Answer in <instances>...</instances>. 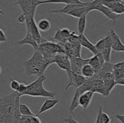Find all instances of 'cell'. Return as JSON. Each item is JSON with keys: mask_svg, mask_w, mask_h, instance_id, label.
Wrapping results in <instances>:
<instances>
[{"mask_svg": "<svg viewBox=\"0 0 124 123\" xmlns=\"http://www.w3.org/2000/svg\"><path fill=\"white\" fill-rule=\"evenodd\" d=\"M88 59H82L81 57L70 58L71 71L76 74H82L81 71L85 64L88 63Z\"/></svg>", "mask_w": 124, "mask_h": 123, "instance_id": "9a60e30c", "label": "cell"}, {"mask_svg": "<svg viewBox=\"0 0 124 123\" xmlns=\"http://www.w3.org/2000/svg\"><path fill=\"white\" fill-rule=\"evenodd\" d=\"M10 78V87L14 91H17V90H18V88L19 86V84H20V83H19L18 81L16 80H14L13 78H11V77Z\"/></svg>", "mask_w": 124, "mask_h": 123, "instance_id": "836d02e7", "label": "cell"}, {"mask_svg": "<svg viewBox=\"0 0 124 123\" xmlns=\"http://www.w3.org/2000/svg\"><path fill=\"white\" fill-rule=\"evenodd\" d=\"M113 74L116 80L124 78V70H114Z\"/></svg>", "mask_w": 124, "mask_h": 123, "instance_id": "e575fe53", "label": "cell"}, {"mask_svg": "<svg viewBox=\"0 0 124 123\" xmlns=\"http://www.w3.org/2000/svg\"></svg>", "mask_w": 124, "mask_h": 123, "instance_id": "b9f144b4", "label": "cell"}, {"mask_svg": "<svg viewBox=\"0 0 124 123\" xmlns=\"http://www.w3.org/2000/svg\"><path fill=\"white\" fill-rule=\"evenodd\" d=\"M108 34L111 38L113 51L116 52H124V44L115 30L112 29L108 32Z\"/></svg>", "mask_w": 124, "mask_h": 123, "instance_id": "5bb4252c", "label": "cell"}, {"mask_svg": "<svg viewBox=\"0 0 124 123\" xmlns=\"http://www.w3.org/2000/svg\"><path fill=\"white\" fill-rule=\"evenodd\" d=\"M93 81L92 78H87L86 82L82 86H81L78 88L76 89V91H75V94L73 95V97L72 101H71V104H70V107H69V110L70 112V113H73L74 111L79 106V100L80 96L83 93L88 91V90H92L93 91Z\"/></svg>", "mask_w": 124, "mask_h": 123, "instance_id": "52a82bcc", "label": "cell"}, {"mask_svg": "<svg viewBox=\"0 0 124 123\" xmlns=\"http://www.w3.org/2000/svg\"><path fill=\"white\" fill-rule=\"evenodd\" d=\"M65 54L69 58L81 57V45L79 40V34L72 31L70 37L66 43L62 45Z\"/></svg>", "mask_w": 124, "mask_h": 123, "instance_id": "5b68a950", "label": "cell"}, {"mask_svg": "<svg viewBox=\"0 0 124 123\" xmlns=\"http://www.w3.org/2000/svg\"><path fill=\"white\" fill-rule=\"evenodd\" d=\"M87 14H84L79 18L78 22V34H84L85 30L87 25Z\"/></svg>", "mask_w": 124, "mask_h": 123, "instance_id": "83f0119b", "label": "cell"}, {"mask_svg": "<svg viewBox=\"0 0 124 123\" xmlns=\"http://www.w3.org/2000/svg\"><path fill=\"white\" fill-rule=\"evenodd\" d=\"M124 1V0H102V3L105 6L111 9L114 7L117 6L118 4L123 2Z\"/></svg>", "mask_w": 124, "mask_h": 123, "instance_id": "1f68e13d", "label": "cell"}, {"mask_svg": "<svg viewBox=\"0 0 124 123\" xmlns=\"http://www.w3.org/2000/svg\"><path fill=\"white\" fill-rule=\"evenodd\" d=\"M27 89V85L25 84L24 83H20L19 86L18 88V90H17V92L19 94H20L21 96L25 95V93L26 92Z\"/></svg>", "mask_w": 124, "mask_h": 123, "instance_id": "d6a6232c", "label": "cell"}, {"mask_svg": "<svg viewBox=\"0 0 124 123\" xmlns=\"http://www.w3.org/2000/svg\"><path fill=\"white\" fill-rule=\"evenodd\" d=\"M18 94L14 91L0 98V123H16L14 112Z\"/></svg>", "mask_w": 124, "mask_h": 123, "instance_id": "7a4b0ae2", "label": "cell"}, {"mask_svg": "<svg viewBox=\"0 0 124 123\" xmlns=\"http://www.w3.org/2000/svg\"><path fill=\"white\" fill-rule=\"evenodd\" d=\"M94 93L95 92L92 91V90H88V91L83 93L80 96L79 100V106L83 109L85 113L88 106L90 104Z\"/></svg>", "mask_w": 124, "mask_h": 123, "instance_id": "ac0fdd59", "label": "cell"}, {"mask_svg": "<svg viewBox=\"0 0 124 123\" xmlns=\"http://www.w3.org/2000/svg\"><path fill=\"white\" fill-rule=\"evenodd\" d=\"M38 50L44 58L53 63L54 57L58 53H65L63 46L58 42L47 41L45 39L39 46Z\"/></svg>", "mask_w": 124, "mask_h": 123, "instance_id": "277c9868", "label": "cell"}, {"mask_svg": "<svg viewBox=\"0 0 124 123\" xmlns=\"http://www.w3.org/2000/svg\"><path fill=\"white\" fill-rule=\"evenodd\" d=\"M7 41V37L2 29L0 30V43H2Z\"/></svg>", "mask_w": 124, "mask_h": 123, "instance_id": "74e56055", "label": "cell"}, {"mask_svg": "<svg viewBox=\"0 0 124 123\" xmlns=\"http://www.w3.org/2000/svg\"><path fill=\"white\" fill-rule=\"evenodd\" d=\"M108 72H113V64L111 63L110 62H105L103 65L101 71L98 73L95 74V75H98V77L102 78L103 75Z\"/></svg>", "mask_w": 124, "mask_h": 123, "instance_id": "f1b7e54d", "label": "cell"}, {"mask_svg": "<svg viewBox=\"0 0 124 123\" xmlns=\"http://www.w3.org/2000/svg\"><path fill=\"white\" fill-rule=\"evenodd\" d=\"M87 10L88 13L93 10H97L101 12L107 17L105 20L106 21L110 19L113 21L114 24L116 22V20L120 16V14L114 13L110 8L103 4L102 0H93L90 2H88V4L87 5Z\"/></svg>", "mask_w": 124, "mask_h": 123, "instance_id": "8992f818", "label": "cell"}, {"mask_svg": "<svg viewBox=\"0 0 124 123\" xmlns=\"http://www.w3.org/2000/svg\"><path fill=\"white\" fill-rule=\"evenodd\" d=\"M17 43L20 46L26 44L29 45H30L31 47H32L33 48L34 51L38 50L39 46V45L36 42V41L33 38L31 35L28 31L26 32L25 36L22 39L18 41Z\"/></svg>", "mask_w": 124, "mask_h": 123, "instance_id": "7402d4cb", "label": "cell"}, {"mask_svg": "<svg viewBox=\"0 0 124 123\" xmlns=\"http://www.w3.org/2000/svg\"><path fill=\"white\" fill-rule=\"evenodd\" d=\"M114 70H124V60L121 62L113 64Z\"/></svg>", "mask_w": 124, "mask_h": 123, "instance_id": "8d00e7d4", "label": "cell"}, {"mask_svg": "<svg viewBox=\"0 0 124 123\" xmlns=\"http://www.w3.org/2000/svg\"><path fill=\"white\" fill-rule=\"evenodd\" d=\"M72 31L67 28H62L57 29L53 37V39L62 45L66 43L70 37Z\"/></svg>", "mask_w": 124, "mask_h": 123, "instance_id": "7c38bea8", "label": "cell"}, {"mask_svg": "<svg viewBox=\"0 0 124 123\" xmlns=\"http://www.w3.org/2000/svg\"><path fill=\"white\" fill-rule=\"evenodd\" d=\"M105 43L102 51H101L102 55H103L104 58V60L106 62H110L111 61V54L112 47H111V38H110V34L108 33L105 36Z\"/></svg>", "mask_w": 124, "mask_h": 123, "instance_id": "d6986e66", "label": "cell"}, {"mask_svg": "<svg viewBox=\"0 0 124 123\" xmlns=\"http://www.w3.org/2000/svg\"><path fill=\"white\" fill-rule=\"evenodd\" d=\"M36 23H37L39 30L42 32H46L48 31L51 27L50 22L48 19H46V18L39 19Z\"/></svg>", "mask_w": 124, "mask_h": 123, "instance_id": "4316f807", "label": "cell"}, {"mask_svg": "<svg viewBox=\"0 0 124 123\" xmlns=\"http://www.w3.org/2000/svg\"><path fill=\"white\" fill-rule=\"evenodd\" d=\"M19 109L20 112L21 113L22 116H33L35 115L33 113L29 107V106H27L25 104L21 103L19 106Z\"/></svg>", "mask_w": 124, "mask_h": 123, "instance_id": "4dcf8cb0", "label": "cell"}, {"mask_svg": "<svg viewBox=\"0 0 124 123\" xmlns=\"http://www.w3.org/2000/svg\"><path fill=\"white\" fill-rule=\"evenodd\" d=\"M105 62L104 58L101 53L98 55H93V56L90 57L88 60V63L94 68L95 74L98 73L101 71Z\"/></svg>", "mask_w": 124, "mask_h": 123, "instance_id": "e0dca14e", "label": "cell"}, {"mask_svg": "<svg viewBox=\"0 0 124 123\" xmlns=\"http://www.w3.org/2000/svg\"><path fill=\"white\" fill-rule=\"evenodd\" d=\"M111 119L108 114L103 112L102 106H99V112L95 123H110Z\"/></svg>", "mask_w": 124, "mask_h": 123, "instance_id": "cb8c5ba5", "label": "cell"}, {"mask_svg": "<svg viewBox=\"0 0 124 123\" xmlns=\"http://www.w3.org/2000/svg\"><path fill=\"white\" fill-rule=\"evenodd\" d=\"M93 81V91L95 93L101 94L104 96H107L106 89L104 86L102 78L98 77L96 75H94L92 77Z\"/></svg>", "mask_w": 124, "mask_h": 123, "instance_id": "2e32d148", "label": "cell"}, {"mask_svg": "<svg viewBox=\"0 0 124 123\" xmlns=\"http://www.w3.org/2000/svg\"><path fill=\"white\" fill-rule=\"evenodd\" d=\"M102 80L108 96L116 86V78L113 72H108L105 73V74L103 75Z\"/></svg>", "mask_w": 124, "mask_h": 123, "instance_id": "4fadbf2b", "label": "cell"}, {"mask_svg": "<svg viewBox=\"0 0 124 123\" xmlns=\"http://www.w3.org/2000/svg\"><path fill=\"white\" fill-rule=\"evenodd\" d=\"M79 40L81 46L88 49L90 51L92 52L93 55H98L101 53L98 51L97 48H96L95 45L93 44L85 36L84 34H79Z\"/></svg>", "mask_w": 124, "mask_h": 123, "instance_id": "44dd1931", "label": "cell"}, {"mask_svg": "<svg viewBox=\"0 0 124 123\" xmlns=\"http://www.w3.org/2000/svg\"><path fill=\"white\" fill-rule=\"evenodd\" d=\"M116 85L124 86V78L116 80Z\"/></svg>", "mask_w": 124, "mask_h": 123, "instance_id": "ab89813d", "label": "cell"}, {"mask_svg": "<svg viewBox=\"0 0 124 123\" xmlns=\"http://www.w3.org/2000/svg\"><path fill=\"white\" fill-rule=\"evenodd\" d=\"M16 19L17 21H18V22L19 23V24H25V22H26V16L23 13H21L19 15H18V16H17Z\"/></svg>", "mask_w": 124, "mask_h": 123, "instance_id": "d590c367", "label": "cell"}, {"mask_svg": "<svg viewBox=\"0 0 124 123\" xmlns=\"http://www.w3.org/2000/svg\"><path fill=\"white\" fill-rule=\"evenodd\" d=\"M81 74L86 78H92L95 75V71L94 68L88 63L85 64L82 69Z\"/></svg>", "mask_w": 124, "mask_h": 123, "instance_id": "d4e9b609", "label": "cell"}, {"mask_svg": "<svg viewBox=\"0 0 124 123\" xmlns=\"http://www.w3.org/2000/svg\"><path fill=\"white\" fill-rule=\"evenodd\" d=\"M53 63H56L59 68L67 72L71 71L70 59L65 53H58L56 54L53 59Z\"/></svg>", "mask_w": 124, "mask_h": 123, "instance_id": "8fae6325", "label": "cell"}, {"mask_svg": "<svg viewBox=\"0 0 124 123\" xmlns=\"http://www.w3.org/2000/svg\"><path fill=\"white\" fill-rule=\"evenodd\" d=\"M20 121L24 123H42L38 116L36 115L22 116Z\"/></svg>", "mask_w": 124, "mask_h": 123, "instance_id": "f546056e", "label": "cell"}, {"mask_svg": "<svg viewBox=\"0 0 124 123\" xmlns=\"http://www.w3.org/2000/svg\"><path fill=\"white\" fill-rule=\"evenodd\" d=\"M41 4V0H17L13 6H19L26 16L35 17L37 7Z\"/></svg>", "mask_w": 124, "mask_h": 123, "instance_id": "ba28073f", "label": "cell"}, {"mask_svg": "<svg viewBox=\"0 0 124 123\" xmlns=\"http://www.w3.org/2000/svg\"><path fill=\"white\" fill-rule=\"evenodd\" d=\"M85 2H82L80 0H41V4H84Z\"/></svg>", "mask_w": 124, "mask_h": 123, "instance_id": "484cf974", "label": "cell"}, {"mask_svg": "<svg viewBox=\"0 0 124 123\" xmlns=\"http://www.w3.org/2000/svg\"><path fill=\"white\" fill-rule=\"evenodd\" d=\"M88 4V2H85L84 4H80L77 7L73 9L67 13L65 14L70 15L71 16L76 18H80L84 14H88V10H87V5Z\"/></svg>", "mask_w": 124, "mask_h": 123, "instance_id": "ffe728a7", "label": "cell"}, {"mask_svg": "<svg viewBox=\"0 0 124 123\" xmlns=\"http://www.w3.org/2000/svg\"><path fill=\"white\" fill-rule=\"evenodd\" d=\"M46 80V77L44 75H41L38 77L34 82L27 84V89L24 95L53 98L56 95L55 93L48 91L44 86V82Z\"/></svg>", "mask_w": 124, "mask_h": 123, "instance_id": "3957f363", "label": "cell"}, {"mask_svg": "<svg viewBox=\"0 0 124 123\" xmlns=\"http://www.w3.org/2000/svg\"><path fill=\"white\" fill-rule=\"evenodd\" d=\"M63 121H64V122H65L66 123H79L77 121L75 120L71 116H69L68 118H65Z\"/></svg>", "mask_w": 124, "mask_h": 123, "instance_id": "f35d334b", "label": "cell"}, {"mask_svg": "<svg viewBox=\"0 0 124 123\" xmlns=\"http://www.w3.org/2000/svg\"><path fill=\"white\" fill-rule=\"evenodd\" d=\"M52 62L43 56L39 50L34 51L31 57L23 63L25 72L29 77L36 75L39 77L44 75V72L47 68L52 65Z\"/></svg>", "mask_w": 124, "mask_h": 123, "instance_id": "6da1fadb", "label": "cell"}, {"mask_svg": "<svg viewBox=\"0 0 124 123\" xmlns=\"http://www.w3.org/2000/svg\"><path fill=\"white\" fill-rule=\"evenodd\" d=\"M26 18L25 25H26L27 31H28L31 35L33 38L36 41V42L39 45H40L45 39L41 36L40 30H39L37 25V23L35 22V17L26 16Z\"/></svg>", "mask_w": 124, "mask_h": 123, "instance_id": "9c48e42d", "label": "cell"}, {"mask_svg": "<svg viewBox=\"0 0 124 123\" xmlns=\"http://www.w3.org/2000/svg\"><path fill=\"white\" fill-rule=\"evenodd\" d=\"M67 74L69 77V82H68L65 90H67L70 87L73 86L76 89L82 86L87 80V78L82 74H76L71 71L67 72Z\"/></svg>", "mask_w": 124, "mask_h": 123, "instance_id": "30bf717a", "label": "cell"}, {"mask_svg": "<svg viewBox=\"0 0 124 123\" xmlns=\"http://www.w3.org/2000/svg\"><path fill=\"white\" fill-rule=\"evenodd\" d=\"M116 118L121 121V123H124V115H117L116 116Z\"/></svg>", "mask_w": 124, "mask_h": 123, "instance_id": "60d3db41", "label": "cell"}, {"mask_svg": "<svg viewBox=\"0 0 124 123\" xmlns=\"http://www.w3.org/2000/svg\"><path fill=\"white\" fill-rule=\"evenodd\" d=\"M58 102H59V100L58 99L52 98H51L47 99L44 102V103L42 104L41 107H40L39 110V112H38V113L36 115L38 116L39 115H40L42 113L52 109V108H53L58 103Z\"/></svg>", "mask_w": 124, "mask_h": 123, "instance_id": "603a6c76", "label": "cell"}]
</instances>
